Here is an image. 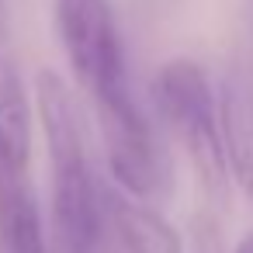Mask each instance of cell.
Returning a JSON list of instances; mask_svg holds the SVG:
<instances>
[{"label":"cell","instance_id":"cell-2","mask_svg":"<svg viewBox=\"0 0 253 253\" xmlns=\"http://www.w3.org/2000/svg\"><path fill=\"white\" fill-rule=\"evenodd\" d=\"M153 101L167 128L187 149L205 187L218 191L229 170H225V149H222V111L205 70L191 59L163 63L153 80Z\"/></svg>","mask_w":253,"mask_h":253},{"label":"cell","instance_id":"cell-6","mask_svg":"<svg viewBox=\"0 0 253 253\" xmlns=\"http://www.w3.org/2000/svg\"><path fill=\"white\" fill-rule=\"evenodd\" d=\"M222 111V149L225 170L253 205V84L246 77H229L218 97Z\"/></svg>","mask_w":253,"mask_h":253},{"label":"cell","instance_id":"cell-1","mask_svg":"<svg viewBox=\"0 0 253 253\" xmlns=\"http://www.w3.org/2000/svg\"><path fill=\"white\" fill-rule=\"evenodd\" d=\"M35 111L45 132V149L52 163V211H49V253H104L108 225V194L97 184L84 111L52 70L35 77Z\"/></svg>","mask_w":253,"mask_h":253},{"label":"cell","instance_id":"cell-4","mask_svg":"<svg viewBox=\"0 0 253 253\" xmlns=\"http://www.w3.org/2000/svg\"><path fill=\"white\" fill-rule=\"evenodd\" d=\"M108 170L115 184L132 201H160L170 191V160L163 142L156 139V128L149 125L146 111L139 108L135 94H118L111 101L94 104Z\"/></svg>","mask_w":253,"mask_h":253},{"label":"cell","instance_id":"cell-7","mask_svg":"<svg viewBox=\"0 0 253 253\" xmlns=\"http://www.w3.org/2000/svg\"><path fill=\"white\" fill-rule=\"evenodd\" d=\"M28 160H32V108L7 42L0 45V163L28 170Z\"/></svg>","mask_w":253,"mask_h":253},{"label":"cell","instance_id":"cell-5","mask_svg":"<svg viewBox=\"0 0 253 253\" xmlns=\"http://www.w3.org/2000/svg\"><path fill=\"white\" fill-rule=\"evenodd\" d=\"M0 253H49L28 170L0 163Z\"/></svg>","mask_w":253,"mask_h":253},{"label":"cell","instance_id":"cell-8","mask_svg":"<svg viewBox=\"0 0 253 253\" xmlns=\"http://www.w3.org/2000/svg\"><path fill=\"white\" fill-rule=\"evenodd\" d=\"M108 225L122 253H184L177 229L142 201L108 194Z\"/></svg>","mask_w":253,"mask_h":253},{"label":"cell","instance_id":"cell-3","mask_svg":"<svg viewBox=\"0 0 253 253\" xmlns=\"http://www.w3.org/2000/svg\"><path fill=\"white\" fill-rule=\"evenodd\" d=\"M56 32L90 104L132 90L122 32L108 0H56Z\"/></svg>","mask_w":253,"mask_h":253},{"label":"cell","instance_id":"cell-9","mask_svg":"<svg viewBox=\"0 0 253 253\" xmlns=\"http://www.w3.org/2000/svg\"><path fill=\"white\" fill-rule=\"evenodd\" d=\"M232 253H253V232H246V236L239 239V246H236Z\"/></svg>","mask_w":253,"mask_h":253}]
</instances>
